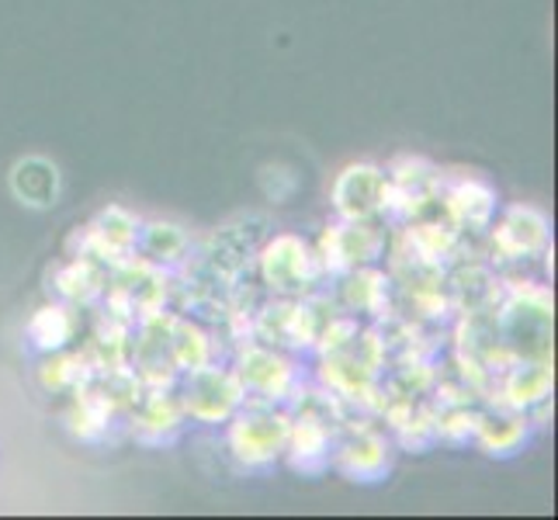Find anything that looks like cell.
<instances>
[{
	"label": "cell",
	"instance_id": "9a60e30c",
	"mask_svg": "<svg viewBox=\"0 0 558 520\" xmlns=\"http://www.w3.org/2000/svg\"><path fill=\"white\" fill-rule=\"evenodd\" d=\"M551 389V375L545 364H527V368H521L510 385H507V396H510V407H534V402H542Z\"/></svg>",
	"mask_w": 558,
	"mask_h": 520
},
{
	"label": "cell",
	"instance_id": "9c48e42d",
	"mask_svg": "<svg viewBox=\"0 0 558 520\" xmlns=\"http://www.w3.org/2000/svg\"><path fill=\"white\" fill-rule=\"evenodd\" d=\"M337 465L343 475H351L354 483H378V479L389 472V448H385L381 437H357L348 448L340 451Z\"/></svg>",
	"mask_w": 558,
	"mask_h": 520
},
{
	"label": "cell",
	"instance_id": "8fae6325",
	"mask_svg": "<svg viewBox=\"0 0 558 520\" xmlns=\"http://www.w3.org/2000/svg\"><path fill=\"white\" fill-rule=\"evenodd\" d=\"M292 382V372L288 364L267 351H250L243 358V385L246 389H257L264 396H281Z\"/></svg>",
	"mask_w": 558,
	"mask_h": 520
},
{
	"label": "cell",
	"instance_id": "7a4b0ae2",
	"mask_svg": "<svg viewBox=\"0 0 558 520\" xmlns=\"http://www.w3.org/2000/svg\"><path fill=\"white\" fill-rule=\"evenodd\" d=\"M288 437H292V427L281 413H246L229 427V448L246 469H260L284 451Z\"/></svg>",
	"mask_w": 558,
	"mask_h": 520
},
{
	"label": "cell",
	"instance_id": "277c9868",
	"mask_svg": "<svg viewBox=\"0 0 558 520\" xmlns=\"http://www.w3.org/2000/svg\"><path fill=\"white\" fill-rule=\"evenodd\" d=\"M8 184H11V195L22 202L25 208H52L60 202V191H63V173L49 157H38V153H28L22 157L11 173H8Z\"/></svg>",
	"mask_w": 558,
	"mask_h": 520
},
{
	"label": "cell",
	"instance_id": "5bb4252c",
	"mask_svg": "<svg viewBox=\"0 0 558 520\" xmlns=\"http://www.w3.org/2000/svg\"><path fill=\"white\" fill-rule=\"evenodd\" d=\"M478 445L486 448V455H513L527 440V427L517 420H486L478 423Z\"/></svg>",
	"mask_w": 558,
	"mask_h": 520
},
{
	"label": "cell",
	"instance_id": "52a82bcc",
	"mask_svg": "<svg viewBox=\"0 0 558 520\" xmlns=\"http://www.w3.org/2000/svg\"><path fill=\"white\" fill-rule=\"evenodd\" d=\"M434 167L427 160H399L392 167V181H389V202L385 208H399V211H416L420 205H427L434 195Z\"/></svg>",
	"mask_w": 558,
	"mask_h": 520
},
{
	"label": "cell",
	"instance_id": "4fadbf2b",
	"mask_svg": "<svg viewBox=\"0 0 558 520\" xmlns=\"http://www.w3.org/2000/svg\"><path fill=\"white\" fill-rule=\"evenodd\" d=\"M136 240H140L143 254L149 261H178L184 254V246H187V237L174 222H153V226L143 229V237H136Z\"/></svg>",
	"mask_w": 558,
	"mask_h": 520
},
{
	"label": "cell",
	"instance_id": "2e32d148",
	"mask_svg": "<svg viewBox=\"0 0 558 520\" xmlns=\"http://www.w3.org/2000/svg\"><path fill=\"white\" fill-rule=\"evenodd\" d=\"M323 455H326V434H323V427H316L313 420H305L295 431V465L305 469L310 465V458L323 461Z\"/></svg>",
	"mask_w": 558,
	"mask_h": 520
},
{
	"label": "cell",
	"instance_id": "6da1fadb",
	"mask_svg": "<svg viewBox=\"0 0 558 520\" xmlns=\"http://www.w3.org/2000/svg\"><path fill=\"white\" fill-rule=\"evenodd\" d=\"M330 195L343 222H368L389 202V178L375 164H351L337 173Z\"/></svg>",
	"mask_w": 558,
	"mask_h": 520
},
{
	"label": "cell",
	"instance_id": "ba28073f",
	"mask_svg": "<svg viewBox=\"0 0 558 520\" xmlns=\"http://www.w3.org/2000/svg\"><path fill=\"white\" fill-rule=\"evenodd\" d=\"M378 237L372 233L364 222H348V226H333L330 233L323 237V254L330 267H354L361 261H372L378 254Z\"/></svg>",
	"mask_w": 558,
	"mask_h": 520
},
{
	"label": "cell",
	"instance_id": "3957f363",
	"mask_svg": "<svg viewBox=\"0 0 558 520\" xmlns=\"http://www.w3.org/2000/svg\"><path fill=\"white\" fill-rule=\"evenodd\" d=\"M243 399V382L219 368H195L184 392V410L202 423H219L236 413Z\"/></svg>",
	"mask_w": 558,
	"mask_h": 520
},
{
	"label": "cell",
	"instance_id": "30bf717a",
	"mask_svg": "<svg viewBox=\"0 0 558 520\" xmlns=\"http://www.w3.org/2000/svg\"><path fill=\"white\" fill-rule=\"evenodd\" d=\"M445 205H448L454 222L483 229V226H489L493 211H496V195H493V188L483 181H461L448 191Z\"/></svg>",
	"mask_w": 558,
	"mask_h": 520
},
{
	"label": "cell",
	"instance_id": "7c38bea8",
	"mask_svg": "<svg viewBox=\"0 0 558 520\" xmlns=\"http://www.w3.org/2000/svg\"><path fill=\"white\" fill-rule=\"evenodd\" d=\"M28 337L35 340V347H43V351H56V347H63L73 337V316L60 310V305H46V310H38L32 316Z\"/></svg>",
	"mask_w": 558,
	"mask_h": 520
},
{
	"label": "cell",
	"instance_id": "8992f818",
	"mask_svg": "<svg viewBox=\"0 0 558 520\" xmlns=\"http://www.w3.org/2000/svg\"><path fill=\"white\" fill-rule=\"evenodd\" d=\"M260 267H264V278L275 288H281V292H299V288H305L316 275L310 250H305L299 237H275V243H267L264 250Z\"/></svg>",
	"mask_w": 558,
	"mask_h": 520
},
{
	"label": "cell",
	"instance_id": "5b68a950",
	"mask_svg": "<svg viewBox=\"0 0 558 520\" xmlns=\"http://www.w3.org/2000/svg\"><path fill=\"white\" fill-rule=\"evenodd\" d=\"M493 243L504 257H531L537 250H545L548 243V219L545 211H537L531 205H510L504 211V219L493 229Z\"/></svg>",
	"mask_w": 558,
	"mask_h": 520
}]
</instances>
